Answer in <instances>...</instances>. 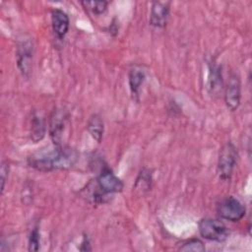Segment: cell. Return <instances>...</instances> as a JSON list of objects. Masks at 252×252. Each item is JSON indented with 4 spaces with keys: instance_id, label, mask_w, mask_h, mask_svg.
<instances>
[{
    "instance_id": "cell-17",
    "label": "cell",
    "mask_w": 252,
    "mask_h": 252,
    "mask_svg": "<svg viewBox=\"0 0 252 252\" xmlns=\"http://www.w3.org/2000/svg\"><path fill=\"white\" fill-rule=\"evenodd\" d=\"M81 4L96 15L104 13L108 5L106 1H82Z\"/></svg>"
},
{
    "instance_id": "cell-10",
    "label": "cell",
    "mask_w": 252,
    "mask_h": 252,
    "mask_svg": "<svg viewBox=\"0 0 252 252\" xmlns=\"http://www.w3.org/2000/svg\"><path fill=\"white\" fill-rule=\"evenodd\" d=\"M51 26L56 37L59 39L64 38L70 26L68 15L61 9H53L51 11Z\"/></svg>"
},
{
    "instance_id": "cell-11",
    "label": "cell",
    "mask_w": 252,
    "mask_h": 252,
    "mask_svg": "<svg viewBox=\"0 0 252 252\" xmlns=\"http://www.w3.org/2000/svg\"><path fill=\"white\" fill-rule=\"evenodd\" d=\"M145 78H146V72L144 69H142L139 66L132 68L129 72V87H130L131 94L133 95V98H136L137 100L139 96L140 87L143 84Z\"/></svg>"
},
{
    "instance_id": "cell-7",
    "label": "cell",
    "mask_w": 252,
    "mask_h": 252,
    "mask_svg": "<svg viewBox=\"0 0 252 252\" xmlns=\"http://www.w3.org/2000/svg\"><path fill=\"white\" fill-rule=\"evenodd\" d=\"M68 120V114L65 109H55L50 116L49 135L54 145H62V135Z\"/></svg>"
},
{
    "instance_id": "cell-16",
    "label": "cell",
    "mask_w": 252,
    "mask_h": 252,
    "mask_svg": "<svg viewBox=\"0 0 252 252\" xmlns=\"http://www.w3.org/2000/svg\"><path fill=\"white\" fill-rule=\"evenodd\" d=\"M180 251H196V252H204L206 250L204 243L198 238H191L185 241L180 247Z\"/></svg>"
},
{
    "instance_id": "cell-8",
    "label": "cell",
    "mask_w": 252,
    "mask_h": 252,
    "mask_svg": "<svg viewBox=\"0 0 252 252\" xmlns=\"http://www.w3.org/2000/svg\"><path fill=\"white\" fill-rule=\"evenodd\" d=\"M241 98V85L239 77L236 74H231L227 81L224 91V101L226 107L230 111L238 108Z\"/></svg>"
},
{
    "instance_id": "cell-19",
    "label": "cell",
    "mask_w": 252,
    "mask_h": 252,
    "mask_svg": "<svg viewBox=\"0 0 252 252\" xmlns=\"http://www.w3.org/2000/svg\"><path fill=\"white\" fill-rule=\"evenodd\" d=\"M8 173H9V164L6 161H3L1 164V169H0V176H1V193L3 194L4 188H5V183L8 178Z\"/></svg>"
},
{
    "instance_id": "cell-1",
    "label": "cell",
    "mask_w": 252,
    "mask_h": 252,
    "mask_svg": "<svg viewBox=\"0 0 252 252\" xmlns=\"http://www.w3.org/2000/svg\"><path fill=\"white\" fill-rule=\"evenodd\" d=\"M77 151L71 147L54 145L42 148L28 158L31 167L41 172H48L57 169L72 167L78 160Z\"/></svg>"
},
{
    "instance_id": "cell-2",
    "label": "cell",
    "mask_w": 252,
    "mask_h": 252,
    "mask_svg": "<svg viewBox=\"0 0 252 252\" xmlns=\"http://www.w3.org/2000/svg\"><path fill=\"white\" fill-rule=\"evenodd\" d=\"M237 158V151L230 142L225 143L219 154L217 172L221 180H229L231 178Z\"/></svg>"
},
{
    "instance_id": "cell-6",
    "label": "cell",
    "mask_w": 252,
    "mask_h": 252,
    "mask_svg": "<svg viewBox=\"0 0 252 252\" xmlns=\"http://www.w3.org/2000/svg\"><path fill=\"white\" fill-rule=\"evenodd\" d=\"M95 183L104 195L121 192L124 187L122 180L118 178L108 167L101 169L100 173L96 177Z\"/></svg>"
},
{
    "instance_id": "cell-5",
    "label": "cell",
    "mask_w": 252,
    "mask_h": 252,
    "mask_svg": "<svg viewBox=\"0 0 252 252\" xmlns=\"http://www.w3.org/2000/svg\"><path fill=\"white\" fill-rule=\"evenodd\" d=\"M33 56V43L31 38L23 37L17 42L16 59L17 65L23 76L29 77L32 71V62Z\"/></svg>"
},
{
    "instance_id": "cell-3",
    "label": "cell",
    "mask_w": 252,
    "mask_h": 252,
    "mask_svg": "<svg viewBox=\"0 0 252 252\" xmlns=\"http://www.w3.org/2000/svg\"><path fill=\"white\" fill-rule=\"evenodd\" d=\"M198 227L201 236L210 241L222 242L229 235L227 226L219 220L202 219L198 223Z\"/></svg>"
},
{
    "instance_id": "cell-15",
    "label": "cell",
    "mask_w": 252,
    "mask_h": 252,
    "mask_svg": "<svg viewBox=\"0 0 252 252\" xmlns=\"http://www.w3.org/2000/svg\"><path fill=\"white\" fill-rule=\"evenodd\" d=\"M151 183H152L151 170L147 169V168H143L136 179L134 189L137 193H139L140 195L141 194L143 195L144 193L149 191V189L151 188Z\"/></svg>"
},
{
    "instance_id": "cell-13",
    "label": "cell",
    "mask_w": 252,
    "mask_h": 252,
    "mask_svg": "<svg viewBox=\"0 0 252 252\" xmlns=\"http://www.w3.org/2000/svg\"><path fill=\"white\" fill-rule=\"evenodd\" d=\"M45 134L44 119L37 113L33 112L31 119V138L36 143L40 141Z\"/></svg>"
},
{
    "instance_id": "cell-9",
    "label": "cell",
    "mask_w": 252,
    "mask_h": 252,
    "mask_svg": "<svg viewBox=\"0 0 252 252\" xmlns=\"http://www.w3.org/2000/svg\"><path fill=\"white\" fill-rule=\"evenodd\" d=\"M170 2L154 1L152 2L151 12H150V24L155 28L165 27L169 15Z\"/></svg>"
},
{
    "instance_id": "cell-4",
    "label": "cell",
    "mask_w": 252,
    "mask_h": 252,
    "mask_svg": "<svg viewBox=\"0 0 252 252\" xmlns=\"http://www.w3.org/2000/svg\"><path fill=\"white\" fill-rule=\"evenodd\" d=\"M246 209L244 205L233 196L221 199L217 205L218 215L229 221H238L245 216Z\"/></svg>"
},
{
    "instance_id": "cell-18",
    "label": "cell",
    "mask_w": 252,
    "mask_h": 252,
    "mask_svg": "<svg viewBox=\"0 0 252 252\" xmlns=\"http://www.w3.org/2000/svg\"><path fill=\"white\" fill-rule=\"evenodd\" d=\"M39 249V232L33 228L29 236V251H37Z\"/></svg>"
},
{
    "instance_id": "cell-14",
    "label": "cell",
    "mask_w": 252,
    "mask_h": 252,
    "mask_svg": "<svg viewBox=\"0 0 252 252\" xmlns=\"http://www.w3.org/2000/svg\"><path fill=\"white\" fill-rule=\"evenodd\" d=\"M87 129L92 137L97 143H100L103 135V121L99 115L94 114L89 118L87 123Z\"/></svg>"
},
{
    "instance_id": "cell-12",
    "label": "cell",
    "mask_w": 252,
    "mask_h": 252,
    "mask_svg": "<svg viewBox=\"0 0 252 252\" xmlns=\"http://www.w3.org/2000/svg\"><path fill=\"white\" fill-rule=\"evenodd\" d=\"M221 74L219 66H217L216 64H210L208 79V90L210 94H218L221 91Z\"/></svg>"
}]
</instances>
